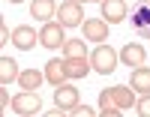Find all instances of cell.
I'll list each match as a JSON object with an SVG mask.
<instances>
[{
	"label": "cell",
	"instance_id": "obj_1",
	"mask_svg": "<svg viewBox=\"0 0 150 117\" xmlns=\"http://www.w3.org/2000/svg\"><path fill=\"white\" fill-rule=\"evenodd\" d=\"M132 105H135V90L126 87V84L108 87V90H102V96H99V114L102 117H120Z\"/></svg>",
	"mask_w": 150,
	"mask_h": 117
},
{
	"label": "cell",
	"instance_id": "obj_2",
	"mask_svg": "<svg viewBox=\"0 0 150 117\" xmlns=\"http://www.w3.org/2000/svg\"><path fill=\"white\" fill-rule=\"evenodd\" d=\"M117 63H120V54L114 48H108L105 42H99V48H93V54H90V66L99 75H111L117 69Z\"/></svg>",
	"mask_w": 150,
	"mask_h": 117
},
{
	"label": "cell",
	"instance_id": "obj_3",
	"mask_svg": "<svg viewBox=\"0 0 150 117\" xmlns=\"http://www.w3.org/2000/svg\"><path fill=\"white\" fill-rule=\"evenodd\" d=\"M57 21L63 24V27H78V24H84V6L78 3V0H63V3L57 6Z\"/></svg>",
	"mask_w": 150,
	"mask_h": 117
},
{
	"label": "cell",
	"instance_id": "obj_4",
	"mask_svg": "<svg viewBox=\"0 0 150 117\" xmlns=\"http://www.w3.org/2000/svg\"><path fill=\"white\" fill-rule=\"evenodd\" d=\"M12 111L15 114H39L42 111V99L33 90H21L18 96H12Z\"/></svg>",
	"mask_w": 150,
	"mask_h": 117
},
{
	"label": "cell",
	"instance_id": "obj_5",
	"mask_svg": "<svg viewBox=\"0 0 150 117\" xmlns=\"http://www.w3.org/2000/svg\"><path fill=\"white\" fill-rule=\"evenodd\" d=\"M39 42H42V48H63V42H66V36H63V24H54V21H48V24H42V30H39Z\"/></svg>",
	"mask_w": 150,
	"mask_h": 117
},
{
	"label": "cell",
	"instance_id": "obj_6",
	"mask_svg": "<svg viewBox=\"0 0 150 117\" xmlns=\"http://www.w3.org/2000/svg\"><path fill=\"white\" fill-rule=\"evenodd\" d=\"M129 21H132V27L141 36H150V0H141V3L129 12Z\"/></svg>",
	"mask_w": 150,
	"mask_h": 117
},
{
	"label": "cell",
	"instance_id": "obj_7",
	"mask_svg": "<svg viewBox=\"0 0 150 117\" xmlns=\"http://www.w3.org/2000/svg\"><path fill=\"white\" fill-rule=\"evenodd\" d=\"M12 42H15V48H21V51H30V48H36V42H39V33H36L30 24H18V27L12 30Z\"/></svg>",
	"mask_w": 150,
	"mask_h": 117
},
{
	"label": "cell",
	"instance_id": "obj_8",
	"mask_svg": "<svg viewBox=\"0 0 150 117\" xmlns=\"http://www.w3.org/2000/svg\"><path fill=\"white\" fill-rule=\"evenodd\" d=\"M81 27H84V36L90 42H105L108 39V21L105 18H87Z\"/></svg>",
	"mask_w": 150,
	"mask_h": 117
},
{
	"label": "cell",
	"instance_id": "obj_9",
	"mask_svg": "<svg viewBox=\"0 0 150 117\" xmlns=\"http://www.w3.org/2000/svg\"><path fill=\"white\" fill-rule=\"evenodd\" d=\"M102 18L108 24L126 21V0H105V3H102Z\"/></svg>",
	"mask_w": 150,
	"mask_h": 117
},
{
	"label": "cell",
	"instance_id": "obj_10",
	"mask_svg": "<svg viewBox=\"0 0 150 117\" xmlns=\"http://www.w3.org/2000/svg\"><path fill=\"white\" fill-rule=\"evenodd\" d=\"M57 93H54V105L60 108V111H69L72 105H78V90L75 87H69V84H60V87H54Z\"/></svg>",
	"mask_w": 150,
	"mask_h": 117
},
{
	"label": "cell",
	"instance_id": "obj_11",
	"mask_svg": "<svg viewBox=\"0 0 150 117\" xmlns=\"http://www.w3.org/2000/svg\"><path fill=\"white\" fill-rule=\"evenodd\" d=\"M63 66H66V75H69V78H84L87 72L93 69L87 54H81V57H66V60H63Z\"/></svg>",
	"mask_w": 150,
	"mask_h": 117
},
{
	"label": "cell",
	"instance_id": "obj_12",
	"mask_svg": "<svg viewBox=\"0 0 150 117\" xmlns=\"http://www.w3.org/2000/svg\"><path fill=\"white\" fill-rule=\"evenodd\" d=\"M66 78H69V75H66L63 60H54V57H51V60L45 63V81H48V84L60 87V84H66Z\"/></svg>",
	"mask_w": 150,
	"mask_h": 117
},
{
	"label": "cell",
	"instance_id": "obj_13",
	"mask_svg": "<svg viewBox=\"0 0 150 117\" xmlns=\"http://www.w3.org/2000/svg\"><path fill=\"white\" fill-rule=\"evenodd\" d=\"M144 57L147 54H144V48L138 42H126L120 48V60L126 63V66H144Z\"/></svg>",
	"mask_w": 150,
	"mask_h": 117
},
{
	"label": "cell",
	"instance_id": "obj_14",
	"mask_svg": "<svg viewBox=\"0 0 150 117\" xmlns=\"http://www.w3.org/2000/svg\"><path fill=\"white\" fill-rule=\"evenodd\" d=\"M129 87L135 93H150V69L147 66H135V72L129 78Z\"/></svg>",
	"mask_w": 150,
	"mask_h": 117
},
{
	"label": "cell",
	"instance_id": "obj_15",
	"mask_svg": "<svg viewBox=\"0 0 150 117\" xmlns=\"http://www.w3.org/2000/svg\"><path fill=\"white\" fill-rule=\"evenodd\" d=\"M30 15L36 21H51L54 18V0H30Z\"/></svg>",
	"mask_w": 150,
	"mask_h": 117
},
{
	"label": "cell",
	"instance_id": "obj_16",
	"mask_svg": "<svg viewBox=\"0 0 150 117\" xmlns=\"http://www.w3.org/2000/svg\"><path fill=\"white\" fill-rule=\"evenodd\" d=\"M18 75H21V72H18V63L12 60V57H3V60H0V84H12Z\"/></svg>",
	"mask_w": 150,
	"mask_h": 117
},
{
	"label": "cell",
	"instance_id": "obj_17",
	"mask_svg": "<svg viewBox=\"0 0 150 117\" xmlns=\"http://www.w3.org/2000/svg\"><path fill=\"white\" fill-rule=\"evenodd\" d=\"M18 81H21L24 90H36V87L45 81V75H42V72H36V69H27V72H21V75H18Z\"/></svg>",
	"mask_w": 150,
	"mask_h": 117
},
{
	"label": "cell",
	"instance_id": "obj_18",
	"mask_svg": "<svg viewBox=\"0 0 150 117\" xmlns=\"http://www.w3.org/2000/svg\"><path fill=\"white\" fill-rule=\"evenodd\" d=\"M63 54L66 57H81V54H87V48H84L81 39H66L63 42Z\"/></svg>",
	"mask_w": 150,
	"mask_h": 117
},
{
	"label": "cell",
	"instance_id": "obj_19",
	"mask_svg": "<svg viewBox=\"0 0 150 117\" xmlns=\"http://www.w3.org/2000/svg\"><path fill=\"white\" fill-rule=\"evenodd\" d=\"M135 111L141 117H150V93H141V99L135 102Z\"/></svg>",
	"mask_w": 150,
	"mask_h": 117
},
{
	"label": "cell",
	"instance_id": "obj_20",
	"mask_svg": "<svg viewBox=\"0 0 150 117\" xmlns=\"http://www.w3.org/2000/svg\"><path fill=\"white\" fill-rule=\"evenodd\" d=\"M69 111H72V114H81V117H93V114H96V108H90V105H72Z\"/></svg>",
	"mask_w": 150,
	"mask_h": 117
},
{
	"label": "cell",
	"instance_id": "obj_21",
	"mask_svg": "<svg viewBox=\"0 0 150 117\" xmlns=\"http://www.w3.org/2000/svg\"><path fill=\"white\" fill-rule=\"evenodd\" d=\"M6 102H9V93H6V84H3V87H0V108H3V111H6Z\"/></svg>",
	"mask_w": 150,
	"mask_h": 117
},
{
	"label": "cell",
	"instance_id": "obj_22",
	"mask_svg": "<svg viewBox=\"0 0 150 117\" xmlns=\"http://www.w3.org/2000/svg\"><path fill=\"white\" fill-rule=\"evenodd\" d=\"M9 3H24V0H9Z\"/></svg>",
	"mask_w": 150,
	"mask_h": 117
},
{
	"label": "cell",
	"instance_id": "obj_23",
	"mask_svg": "<svg viewBox=\"0 0 150 117\" xmlns=\"http://www.w3.org/2000/svg\"><path fill=\"white\" fill-rule=\"evenodd\" d=\"M93 3H105V0H93Z\"/></svg>",
	"mask_w": 150,
	"mask_h": 117
},
{
	"label": "cell",
	"instance_id": "obj_24",
	"mask_svg": "<svg viewBox=\"0 0 150 117\" xmlns=\"http://www.w3.org/2000/svg\"><path fill=\"white\" fill-rule=\"evenodd\" d=\"M78 3H87V0H78Z\"/></svg>",
	"mask_w": 150,
	"mask_h": 117
}]
</instances>
